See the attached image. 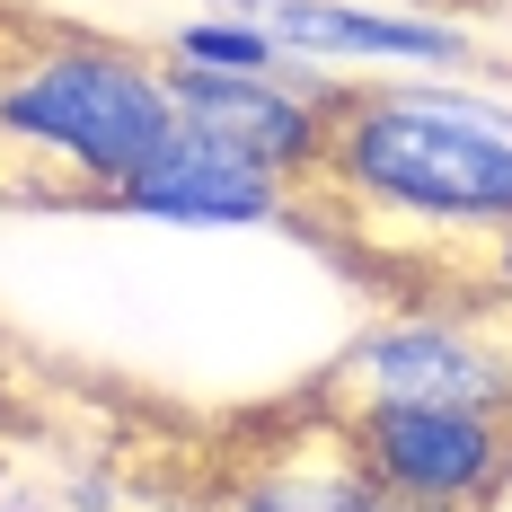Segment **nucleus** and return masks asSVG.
Instances as JSON below:
<instances>
[{
    "label": "nucleus",
    "instance_id": "f257e3e1",
    "mask_svg": "<svg viewBox=\"0 0 512 512\" xmlns=\"http://www.w3.org/2000/svg\"><path fill=\"white\" fill-rule=\"evenodd\" d=\"M301 221L345 230H512V106L477 89H336Z\"/></svg>",
    "mask_w": 512,
    "mask_h": 512
},
{
    "label": "nucleus",
    "instance_id": "f03ea898",
    "mask_svg": "<svg viewBox=\"0 0 512 512\" xmlns=\"http://www.w3.org/2000/svg\"><path fill=\"white\" fill-rule=\"evenodd\" d=\"M0 142H18L45 168H62L106 212L115 186H133L177 142L168 53L0 9Z\"/></svg>",
    "mask_w": 512,
    "mask_h": 512
},
{
    "label": "nucleus",
    "instance_id": "7ed1b4c3",
    "mask_svg": "<svg viewBox=\"0 0 512 512\" xmlns=\"http://www.w3.org/2000/svg\"><path fill=\"white\" fill-rule=\"evenodd\" d=\"M309 407H486V415H512V318L495 301L389 309L327 362Z\"/></svg>",
    "mask_w": 512,
    "mask_h": 512
},
{
    "label": "nucleus",
    "instance_id": "20e7f679",
    "mask_svg": "<svg viewBox=\"0 0 512 512\" xmlns=\"http://www.w3.org/2000/svg\"><path fill=\"white\" fill-rule=\"evenodd\" d=\"M398 512H504L512 415L486 407H318Z\"/></svg>",
    "mask_w": 512,
    "mask_h": 512
},
{
    "label": "nucleus",
    "instance_id": "39448f33",
    "mask_svg": "<svg viewBox=\"0 0 512 512\" xmlns=\"http://www.w3.org/2000/svg\"><path fill=\"white\" fill-rule=\"evenodd\" d=\"M168 98H177L186 142L239 159V168L292 186V195L318 186L327 106H336L327 71H195V62H168Z\"/></svg>",
    "mask_w": 512,
    "mask_h": 512
},
{
    "label": "nucleus",
    "instance_id": "423d86ee",
    "mask_svg": "<svg viewBox=\"0 0 512 512\" xmlns=\"http://www.w3.org/2000/svg\"><path fill=\"white\" fill-rule=\"evenodd\" d=\"M221 9L256 18L301 71H327V62H424V71H460L468 53H477L460 18H398V9H371V0H221Z\"/></svg>",
    "mask_w": 512,
    "mask_h": 512
},
{
    "label": "nucleus",
    "instance_id": "0eeeda50",
    "mask_svg": "<svg viewBox=\"0 0 512 512\" xmlns=\"http://www.w3.org/2000/svg\"><path fill=\"white\" fill-rule=\"evenodd\" d=\"M106 212L168 221V230H265V221H301V195L177 133V142H168L133 186H115V195H106Z\"/></svg>",
    "mask_w": 512,
    "mask_h": 512
},
{
    "label": "nucleus",
    "instance_id": "6e6552de",
    "mask_svg": "<svg viewBox=\"0 0 512 512\" xmlns=\"http://www.w3.org/2000/svg\"><path fill=\"white\" fill-rule=\"evenodd\" d=\"M212 512H398V504L354 468V451L336 442V424L309 407V433H301V442H283V451L248 460L221 495H212Z\"/></svg>",
    "mask_w": 512,
    "mask_h": 512
},
{
    "label": "nucleus",
    "instance_id": "1a4fd4ad",
    "mask_svg": "<svg viewBox=\"0 0 512 512\" xmlns=\"http://www.w3.org/2000/svg\"><path fill=\"white\" fill-rule=\"evenodd\" d=\"M168 62H195V71H301L256 18H230V9H204L186 27H168Z\"/></svg>",
    "mask_w": 512,
    "mask_h": 512
},
{
    "label": "nucleus",
    "instance_id": "9d476101",
    "mask_svg": "<svg viewBox=\"0 0 512 512\" xmlns=\"http://www.w3.org/2000/svg\"><path fill=\"white\" fill-rule=\"evenodd\" d=\"M477 292L512 318V230H495V239H486V256H477Z\"/></svg>",
    "mask_w": 512,
    "mask_h": 512
}]
</instances>
